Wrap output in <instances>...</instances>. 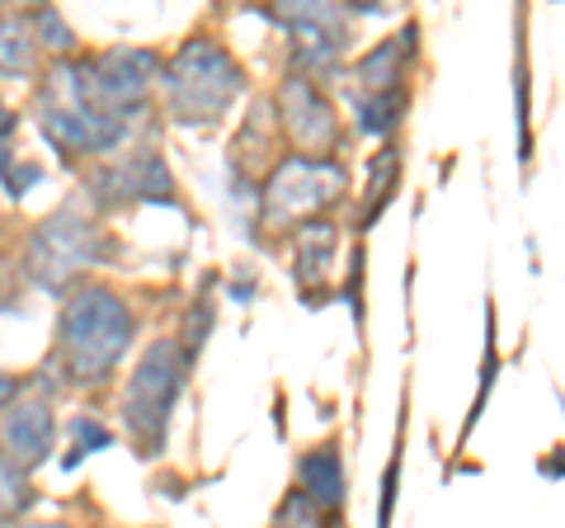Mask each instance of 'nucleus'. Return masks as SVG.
<instances>
[{
	"label": "nucleus",
	"instance_id": "obj_7",
	"mask_svg": "<svg viewBox=\"0 0 565 528\" xmlns=\"http://www.w3.org/2000/svg\"><path fill=\"white\" fill-rule=\"evenodd\" d=\"M156 66H161V57L147 47H114L104 52L99 62H90V81L99 99L109 104V109L128 114V104H141V95H147V85L156 81Z\"/></svg>",
	"mask_w": 565,
	"mask_h": 528
},
{
	"label": "nucleus",
	"instance_id": "obj_15",
	"mask_svg": "<svg viewBox=\"0 0 565 528\" xmlns=\"http://www.w3.org/2000/svg\"><path fill=\"white\" fill-rule=\"evenodd\" d=\"M24 505H29L24 467H14V463H6V457H0V519H14Z\"/></svg>",
	"mask_w": 565,
	"mask_h": 528
},
{
	"label": "nucleus",
	"instance_id": "obj_22",
	"mask_svg": "<svg viewBox=\"0 0 565 528\" xmlns=\"http://www.w3.org/2000/svg\"><path fill=\"white\" fill-rule=\"evenodd\" d=\"M14 392H20V382H14V378H6V373H0V411H6V406H10V401H14Z\"/></svg>",
	"mask_w": 565,
	"mask_h": 528
},
{
	"label": "nucleus",
	"instance_id": "obj_1",
	"mask_svg": "<svg viewBox=\"0 0 565 528\" xmlns=\"http://www.w3.org/2000/svg\"><path fill=\"white\" fill-rule=\"evenodd\" d=\"M132 345V311L109 288H81L62 307V363L76 382L109 378Z\"/></svg>",
	"mask_w": 565,
	"mask_h": 528
},
{
	"label": "nucleus",
	"instance_id": "obj_23",
	"mask_svg": "<svg viewBox=\"0 0 565 528\" xmlns=\"http://www.w3.org/2000/svg\"><path fill=\"white\" fill-rule=\"evenodd\" d=\"M14 128V123H10V109H6V104H0V137H6Z\"/></svg>",
	"mask_w": 565,
	"mask_h": 528
},
{
	"label": "nucleus",
	"instance_id": "obj_5",
	"mask_svg": "<svg viewBox=\"0 0 565 528\" xmlns=\"http://www.w3.org/2000/svg\"><path fill=\"white\" fill-rule=\"evenodd\" d=\"M99 255H104V236L95 232V222H85L81 213H71L66 208V213L47 218L39 232H33V241H29V274H33V284L57 293L81 270H90Z\"/></svg>",
	"mask_w": 565,
	"mask_h": 528
},
{
	"label": "nucleus",
	"instance_id": "obj_13",
	"mask_svg": "<svg viewBox=\"0 0 565 528\" xmlns=\"http://www.w3.org/2000/svg\"><path fill=\"white\" fill-rule=\"evenodd\" d=\"M33 47H39V39H33V29L24 14H6L0 20V72L6 76H20L33 66Z\"/></svg>",
	"mask_w": 565,
	"mask_h": 528
},
{
	"label": "nucleus",
	"instance_id": "obj_6",
	"mask_svg": "<svg viewBox=\"0 0 565 528\" xmlns=\"http://www.w3.org/2000/svg\"><path fill=\"white\" fill-rule=\"evenodd\" d=\"M340 189H344V166H334L330 156H292L264 184V222L288 226L297 218L316 213L321 203L340 199Z\"/></svg>",
	"mask_w": 565,
	"mask_h": 528
},
{
	"label": "nucleus",
	"instance_id": "obj_8",
	"mask_svg": "<svg viewBox=\"0 0 565 528\" xmlns=\"http://www.w3.org/2000/svg\"><path fill=\"white\" fill-rule=\"evenodd\" d=\"M278 109H282V128L292 133V142H297V147H307V151H330V147H334V137H340L330 104H326L321 91H316L311 81H302V76L282 85Z\"/></svg>",
	"mask_w": 565,
	"mask_h": 528
},
{
	"label": "nucleus",
	"instance_id": "obj_24",
	"mask_svg": "<svg viewBox=\"0 0 565 528\" xmlns=\"http://www.w3.org/2000/svg\"><path fill=\"white\" fill-rule=\"evenodd\" d=\"M29 528H57V524H29Z\"/></svg>",
	"mask_w": 565,
	"mask_h": 528
},
{
	"label": "nucleus",
	"instance_id": "obj_3",
	"mask_svg": "<svg viewBox=\"0 0 565 528\" xmlns=\"http://www.w3.org/2000/svg\"><path fill=\"white\" fill-rule=\"evenodd\" d=\"M166 95H170V114L180 123H212L241 95V66L226 57L222 43L193 39L170 62Z\"/></svg>",
	"mask_w": 565,
	"mask_h": 528
},
{
	"label": "nucleus",
	"instance_id": "obj_4",
	"mask_svg": "<svg viewBox=\"0 0 565 528\" xmlns=\"http://www.w3.org/2000/svg\"><path fill=\"white\" fill-rule=\"evenodd\" d=\"M184 349L174 340H156L147 355H141L137 373L128 382V401H122V411H128V430L132 439L147 453H156L166 444V430H170V411L174 401H180V387H184Z\"/></svg>",
	"mask_w": 565,
	"mask_h": 528
},
{
	"label": "nucleus",
	"instance_id": "obj_14",
	"mask_svg": "<svg viewBox=\"0 0 565 528\" xmlns=\"http://www.w3.org/2000/svg\"><path fill=\"white\" fill-rule=\"evenodd\" d=\"M330 255H334V232L330 226H302V236H297V284L307 288L311 278H326Z\"/></svg>",
	"mask_w": 565,
	"mask_h": 528
},
{
	"label": "nucleus",
	"instance_id": "obj_10",
	"mask_svg": "<svg viewBox=\"0 0 565 528\" xmlns=\"http://www.w3.org/2000/svg\"><path fill=\"white\" fill-rule=\"evenodd\" d=\"M278 20L288 24L302 47H297V57L307 62H334L344 47V14L330 10V6H307V0H297V6H282Z\"/></svg>",
	"mask_w": 565,
	"mask_h": 528
},
{
	"label": "nucleus",
	"instance_id": "obj_2",
	"mask_svg": "<svg viewBox=\"0 0 565 528\" xmlns=\"http://www.w3.org/2000/svg\"><path fill=\"white\" fill-rule=\"evenodd\" d=\"M43 128L66 151H104L122 137V114L99 99L90 62L57 66L43 91Z\"/></svg>",
	"mask_w": 565,
	"mask_h": 528
},
{
	"label": "nucleus",
	"instance_id": "obj_17",
	"mask_svg": "<svg viewBox=\"0 0 565 528\" xmlns=\"http://www.w3.org/2000/svg\"><path fill=\"white\" fill-rule=\"evenodd\" d=\"M396 114H401V95L392 91V95H367L363 104H359V118H363V128L367 133H386L396 123Z\"/></svg>",
	"mask_w": 565,
	"mask_h": 528
},
{
	"label": "nucleus",
	"instance_id": "obj_18",
	"mask_svg": "<svg viewBox=\"0 0 565 528\" xmlns=\"http://www.w3.org/2000/svg\"><path fill=\"white\" fill-rule=\"evenodd\" d=\"M71 434H76V444H71V453H66V467H76L85 453L90 448H109V430H99L95 420H71Z\"/></svg>",
	"mask_w": 565,
	"mask_h": 528
},
{
	"label": "nucleus",
	"instance_id": "obj_16",
	"mask_svg": "<svg viewBox=\"0 0 565 528\" xmlns=\"http://www.w3.org/2000/svg\"><path fill=\"white\" fill-rule=\"evenodd\" d=\"M396 175H401L396 151H377V161H373V180H367V222H373V218H377V208L386 203V189H392Z\"/></svg>",
	"mask_w": 565,
	"mask_h": 528
},
{
	"label": "nucleus",
	"instance_id": "obj_12",
	"mask_svg": "<svg viewBox=\"0 0 565 528\" xmlns=\"http://www.w3.org/2000/svg\"><path fill=\"white\" fill-rule=\"evenodd\" d=\"M411 39H415V29H405V43L396 47V39L392 43H382L377 52H367V57L359 62V76H363V85L373 95H392L396 91V76H401V57L411 52Z\"/></svg>",
	"mask_w": 565,
	"mask_h": 528
},
{
	"label": "nucleus",
	"instance_id": "obj_9",
	"mask_svg": "<svg viewBox=\"0 0 565 528\" xmlns=\"http://www.w3.org/2000/svg\"><path fill=\"white\" fill-rule=\"evenodd\" d=\"M52 434H57V420H52V401L47 397H29L6 415V430H0V444H6V463L14 467H39L52 453Z\"/></svg>",
	"mask_w": 565,
	"mask_h": 528
},
{
	"label": "nucleus",
	"instance_id": "obj_11",
	"mask_svg": "<svg viewBox=\"0 0 565 528\" xmlns=\"http://www.w3.org/2000/svg\"><path fill=\"white\" fill-rule=\"evenodd\" d=\"M302 486H307L302 496L316 509H334L344 500V467H340V453H334L330 444L302 457Z\"/></svg>",
	"mask_w": 565,
	"mask_h": 528
},
{
	"label": "nucleus",
	"instance_id": "obj_19",
	"mask_svg": "<svg viewBox=\"0 0 565 528\" xmlns=\"http://www.w3.org/2000/svg\"><path fill=\"white\" fill-rule=\"evenodd\" d=\"M274 528H321V515H316V505L302 496V490H292V496L282 500Z\"/></svg>",
	"mask_w": 565,
	"mask_h": 528
},
{
	"label": "nucleus",
	"instance_id": "obj_21",
	"mask_svg": "<svg viewBox=\"0 0 565 528\" xmlns=\"http://www.w3.org/2000/svg\"><path fill=\"white\" fill-rule=\"evenodd\" d=\"M33 20H39V29H43L47 39H52V47H71V33H66V24H62L52 10H39V14H33Z\"/></svg>",
	"mask_w": 565,
	"mask_h": 528
},
{
	"label": "nucleus",
	"instance_id": "obj_20",
	"mask_svg": "<svg viewBox=\"0 0 565 528\" xmlns=\"http://www.w3.org/2000/svg\"><path fill=\"white\" fill-rule=\"evenodd\" d=\"M396 482H401V444L392 453V467H386V482H382V528H392V505H396Z\"/></svg>",
	"mask_w": 565,
	"mask_h": 528
}]
</instances>
